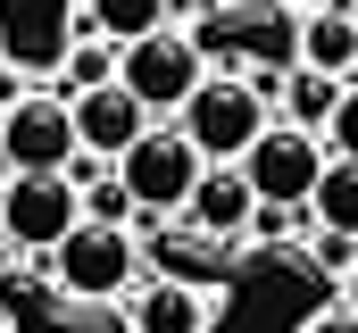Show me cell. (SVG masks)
<instances>
[{
    "mask_svg": "<svg viewBox=\"0 0 358 333\" xmlns=\"http://www.w3.org/2000/svg\"><path fill=\"white\" fill-rule=\"evenodd\" d=\"M176 125L200 142V159H208V166H242V150L275 125V108H267V92H259L250 76H208V83L176 108Z\"/></svg>",
    "mask_w": 358,
    "mask_h": 333,
    "instance_id": "obj_1",
    "label": "cell"
},
{
    "mask_svg": "<svg viewBox=\"0 0 358 333\" xmlns=\"http://www.w3.org/2000/svg\"><path fill=\"white\" fill-rule=\"evenodd\" d=\"M208 76H217V67L200 59V42H192L183 25H159V34H142V42H125V50H117V83H125L150 117H176Z\"/></svg>",
    "mask_w": 358,
    "mask_h": 333,
    "instance_id": "obj_2",
    "label": "cell"
},
{
    "mask_svg": "<svg viewBox=\"0 0 358 333\" xmlns=\"http://www.w3.org/2000/svg\"><path fill=\"white\" fill-rule=\"evenodd\" d=\"M134 275H142V242L125 225H100V217H84L67 242L50 250V283L67 300H125Z\"/></svg>",
    "mask_w": 358,
    "mask_h": 333,
    "instance_id": "obj_3",
    "label": "cell"
},
{
    "mask_svg": "<svg viewBox=\"0 0 358 333\" xmlns=\"http://www.w3.org/2000/svg\"><path fill=\"white\" fill-rule=\"evenodd\" d=\"M117 175H125V192H134L142 217H183V200L200 192L208 159H200V142H192L183 125H150V134L117 159Z\"/></svg>",
    "mask_w": 358,
    "mask_h": 333,
    "instance_id": "obj_4",
    "label": "cell"
},
{
    "mask_svg": "<svg viewBox=\"0 0 358 333\" xmlns=\"http://www.w3.org/2000/svg\"><path fill=\"white\" fill-rule=\"evenodd\" d=\"M325 166H334L325 134H308V125H292V117H275L267 134L242 150L250 200H275V208H308V192H317V175H325Z\"/></svg>",
    "mask_w": 358,
    "mask_h": 333,
    "instance_id": "obj_5",
    "label": "cell"
},
{
    "mask_svg": "<svg viewBox=\"0 0 358 333\" xmlns=\"http://www.w3.org/2000/svg\"><path fill=\"white\" fill-rule=\"evenodd\" d=\"M0 225H8V250L50 258V250L84 225V192H76V175H8V192H0Z\"/></svg>",
    "mask_w": 358,
    "mask_h": 333,
    "instance_id": "obj_6",
    "label": "cell"
},
{
    "mask_svg": "<svg viewBox=\"0 0 358 333\" xmlns=\"http://www.w3.org/2000/svg\"><path fill=\"white\" fill-rule=\"evenodd\" d=\"M0 142L17 175H67L84 134H76V100L67 92H25L17 108H0Z\"/></svg>",
    "mask_w": 358,
    "mask_h": 333,
    "instance_id": "obj_7",
    "label": "cell"
},
{
    "mask_svg": "<svg viewBox=\"0 0 358 333\" xmlns=\"http://www.w3.org/2000/svg\"><path fill=\"white\" fill-rule=\"evenodd\" d=\"M300 17L308 8H292V0H242L234 8V50H242L259 92H283V76L300 67Z\"/></svg>",
    "mask_w": 358,
    "mask_h": 333,
    "instance_id": "obj_8",
    "label": "cell"
},
{
    "mask_svg": "<svg viewBox=\"0 0 358 333\" xmlns=\"http://www.w3.org/2000/svg\"><path fill=\"white\" fill-rule=\"evenodd\" d=\"M217 283H183V275H159L125 300V325L134 333H217Z\"/></svg>",
    "mask_w": 358,
    "mask_h": 333,
    "instance_id": "obj_9",
    "label": "cell"
},
{
    "mask_svg": "<svg viewBox=\"0 0 358 333\" xmlns=\"http://www.w3.org/2000/svg\"><path fill=\"white\" fill-rule=\"evenodd\" d=\"M150 125H159V117H150V108H142V100L125 92V83L76 92V134H84V150H92V159H108V166L125 159V150H134V142H142Z\"/></svg>",
    "mask_w": 358,
    "mask_h": 333,
    "instance_id": "obj_10",
    "label": "cell"
},
{
    "mask_svg": "<svg viewBox=\"0 0 358 333\" xmlns=\"http://www.w3.org/2000/svg\"><path fill=\"white\" fill-rule=\"evenodd\" d=\"M250 217H259V200H250V175H242V166H208V175H200V192L183 200V225H192V234H208V242L250 234Z\"/></svg>",
    "mask_w": 358,
    "mask_h": 333,
    "instance_id": "obj_11",
    "label": "cell"
},
{
    "mask_svg": "<svg viewBox=\"0 0 358 333\" xmlns=\"http://www.w3.org/2000/svg\"><path fill=\"white\" fill-rule=\"evenodd\" d=\"M300 67H325V76L358 83V8L350 0H317L300 17Z\"/></svg>",
    "mask_w": 358,
    "mask_h": 333,
    "instance_id": "obj_12",
    "label": "cell"
},
{
    "mask_svg": "<svg viewBox=\"0 0 358 333\" xmlns=\"http://www.w3.org/2000/svg\"><path fill=\"white\" fill-rule=\"evenodd\" d=\"M84 25H92V34H108V42L125 50V42H142V34L176 25V0H84Z\"/></svg>",
    "mask_w": 358,
    "mask_h": 333,
    "instance_id": "obj_13",
    "label": "cell"
},
{
    "mask_svg": "<svg viewBox=\"0 0 358 333\" xmlns=\"http://www.w3.org/2000/svg\"><path fill=\"white\" fill-rule=\"evenodd\" d=\"M342 92H350V83L325 76V67H292V76H283V117H292V125H308V134H325V125H334V108H342Z\"/></svg>",
    "mask_w": 358,
    "mask_h": 333,
    "instance_id": "obj_14",
    "label": "cell"
},
{
    "mask_svg": "<svg viewBox=\"0 0 358 333\" xmlns=\"http://www.w3.org/2000/svg\"><path fill=\"white\" fill-rule=\"evenodd\" d=\"M308 225L358 242V159H334L325 175H317V192H308Z\"/></svg>",
    "mask_w": 358,
    "mask_h": 333,
    "instance_id": "obj_15",
    "label": "cell"
},
{
    "mask_svg": "<svg viewBox=\"0 0 358 333\" xmlns=\"http://www.w3.org/2000/svg\"><path fill=\"white\" fill-rule=\"evenodd\" d=\"M100 83H117V42L84 25V34L67 42V59H59V92L76 100V92H100Z\"/></svg>",
    "mask_w": 358,
    "mask_h": 333,
    "instance_id": "obj_16",
    "label": "cell"
},
{
    "mask_svg": "<svg viewBox=\"0 0 358 333\" xmlns=\"http://www.w3.org/2000/svg\"><path fill=\"white\" fill-rule=\"evenodd\" d=\"M84 217H100V225H125V217H142L117 166H108V175H100V183H92V192H84Z\"/></svg>",
    "mask_w": 358,
    "mask_h": 333,
    "instance_id": "obj_17",
    "label": "cell"
},
{
    "mask_svg": "<svg viewBox=\"0 0 358 333\" xmlns=\"http://www.w3.org/2000/svg\"><path fill=\"white\" fill-rule=\"evenodd\" d=\"M325 150H334V159H358V83L342 92V108H334V125H325Z\"/></svg>",
    "mask_w": 358,
    "mask_h": 333,
    "instance_id": "obj_18",
    "label": "cell"
},
{
    "mask_svg": "<svg viewBox=\"0 0 358 333\" xmlns=\"http://www.w3.org/2000/svg\"><path fill=\"white\" fill-rule=\"evenodd\" d=\"M317 258H325V275H350V267H358V242H350V234H325V225H317Z\"/></svg>",
    "mask_w": 358,
    "mask_h": 333,
    "instance_id": "obj_19",
    "label": "cell"
},
{
    "mask_svg": "<svg viewBox=\"0 0 358 333\" xmlns=\"http://www.w3.org/2000/svg\"><path fill=\"white\" fill-rule=\"evenodd\" d=\"M292 333H358V317L342 309V300H334V309H317V317H300Z\"/></svg>",
    "mask_w": 358,
    "mask_h": 333,
    "instance_id": "obj_20",
    "label": "cell"
},
{
    "mask_svg": "<svg viewBox=\"0 0 358 333\" xmlns=\"http://www.w3.org/2000/svg\"><path fill=\"white\" fill-rule=\"evenodd\" d=\"M342 309H350V317H358V267H350V275H342Z\"/></svg>",
    "mask_w": 358,
    "mask_h": 333,
    "instance_id": "obj_21",
    "label": "cell"
},
{
    "mask_svg": "<svg viewBox=\"0 0 358 333\" xmlns=\"http://www.w3.org/2000/svg\"><path fill=\"white\" fill-rule=\"evenodd\" d=\"M8 175H17V166H8V142H0V192H8Z\"/></svg>",
    "mask_w": 358,
    "mask_h": 333,
    "instance_id": "obj_22",
    "label": "cell"
},
{
    "mask_svg": "<svg viewBox=\"0 0 358 333\" xmlns=\"http://www.w3.org/2000/svg\"><path fill=\"white\" fill-rule=\"evenodd\" d=\"M292 8H317V0H292Z\"/></svg>",
    "mask_w": 358,
    "mask_h": 333,
    "instance_id": "obj_23",
    "label": "cell"
},
{
    "mask_svg": "<svg viewBox=\"0 0 358 333\" xmlns=\"http://www.w3.org/2000/svg\"><path fill=\"white\" fill-rule=\"evenodd\" d=\"M0 250H8V225H0Z\"/></svg>",
    "mask_w": 358,
    "mask_h": 333,
    "instance_id": "obj_24",
    "label": "cell"
},
{
    "mask_svg": "<svg viewBox=\"0 0 358 333\" xmlns=\"http://www.w3.org/2000/svg\"><path fill=\"white\" fill-rule=\"evenodd\" d=\"M225 8H242V0H225Z\"/></svg>",
    "mask_w": 358,
    "mask_h": 333,
    "instance_id": "obj_25",
    "label": "cell"
},
{
    "mask_svg": "<svg viewBox=\"0 0 358 333\" xmlns=\"http://www.w3.org/2000/svg\"><path fill=\"white\" fill-rule=\"evenodd\" d=\"M0 333H8V317H0Z\"/></svg>",
    "mask_w": 358,
    "mask_h": 333,
    "instance_id": "obj_26",
    "label": "cell"
},
{
    "mask_svg": "<svg viewBox=\"0 0 358 333\" xmlns=\"http://www.w3.org/2000/svg\"><path fill=\"white\" fill-rule=\"evenodd\" d=\"M350 8H358V0H350Z\"/></svg>",
    "mask_w": 358,
    "mask_h": 333,
    "instance_id": "obj_27",
    "label": "cell"
}]
</instances>
